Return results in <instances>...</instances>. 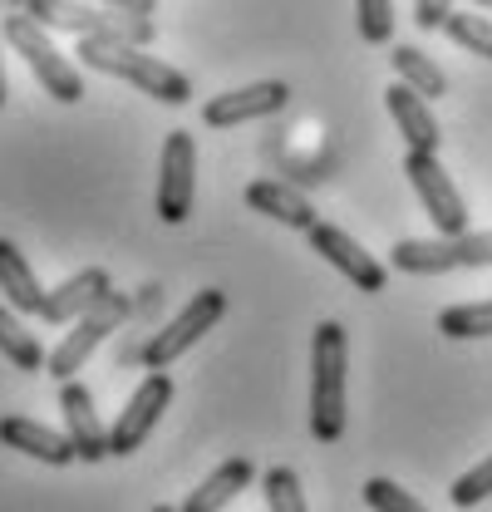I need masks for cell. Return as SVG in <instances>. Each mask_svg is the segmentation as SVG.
I'll return each mask as SVG.
<instances>
[{"label": "cell", "instance_id": "obj_1", "mask_svg": "<svg viewBox=\"0 0 492 512\" xmlns=\"http://www.w3.org/2000/svg\"><path fill=\"white\" fill-rule=\"evenodd\" d=\"M345 370H350L345 325L320 320L310 335V434L320 444H335L345 434Z\"/></svg>", "mask_w": 492, "mask_h": 512}, {"label": "cell", "instance_id": "obj_2", "mask_svg": "<svg viewBox=\"0 0 492 512\" xmlns=\"http://www.w3.org/2000/svg\"><path fill=\"white\" fill-rule=\"evenodd\" d=\"M79 60L89 69H104L123 84L143 89L158 104H187L192 99V79L173 64L143 55V45H123V40H99V35H79Z\"/></svg>", "mask_w": 492, "mask_h": 512}, {"label": "cell", "instance_id": "obj_3", "mask_svg": "<svg viewBox=\"0 0 492 512\" xmlns=\"http://www.w3.org/2000/svg\"><path fill=\"white\" fill-rule=\"evenodd\" d=\"M0 30H5V40L15 45V55L30 64V74L45 84V94H50V99H60V104H79V99H84V79H79V69L64 60L60 45L45 35V25H40L35 15L15 10Z\"/></svg>", "mask_w": 492, "mask_h": 512}, {"label": "cell", "instance_id": "obj_4", "mask_svg": "<svg viewBox=\"0 0 492 512\" xmlns=\"http://www.w3.org/2000/svg\"><path fill=\"white\" fill-rule=\"evenodd\" d=\"M394 271H409V276H443V271H478L492 266V232H458V237H438V242H399L389 252Z\"/></svg>", "mask_w": 492, "mask_h": 512}, {"label": "cell", "instance_id": "obj_5", "mask_svg": "<svg viewBox=\"0 0 492 512\" xmlns=\"http://www.w3.org/2000/svg\"><path fill=\"white\" fill-rule=\"evenodd\" d=\"M128 311H133V301L119 296V291H109L99 306H89L79 320H69V335H60V345H55V355H50V375L60 384L74 380V375L84 370V360L128 320Z\"/></svg>", "mask_w": 492, "mask_h": 512}, {"label": "cell", "instance_id": "obj_6", "mask_svg": "<svg viewBox=\"0 0 492 512\" xmlns=\"http://www.w3.org/2000/svg\"><path fill=\"white\" fill-rule=\"evenodd\" d=\"M222 316H227V296H222L217 286L197 291L183 311L143 345V365H148V370H168V365H173L178 355H187V350H192V345H197V340H202Z\"/></svg>", "mask_w": 492, "mask_h": 512}, {"label": "cell", "instance_id": "obj_7", "mask_svg": "<svg viewBox=\"0 0 492 512\" xmlns=\"http://www.w3.org/2000/svg\"><path fill=\"white\" fill-rule=\"evenodd\" d=\"M192 197H197V143L187 128H173L158 158V217L168 227H183L192 217Z\"/></svg>", "mask_w": 492, "mask_h": 512}, {"label": "cell", "instance_id": "obj_8", "mask_svg": "<svg viewBox=\"0 0 492 512\" xmlns=\"http://www.w3.org/2000/svg\"><path fill=\"white\" fill-rule=\"evenodd\" d=\"M404 173H409V183H414V192H419L429 222L438 227V237H458V232H468V202H463V192L453 188V178L443 173L438 153H414V148H409Z\"/></svg>", "mask_w": 492, "mask_h": 512}, {"label": "cell", "instance_id": "obj_9", "mask_svg": "<svg viewBox=\"0 0 492 512\" xmlns=\"http://www.w3.org/2000/svg\"><path fill=\"white\" fill-rule=\"evenodd\" d=\"M168 404H173V380H168L163 370H148V380L133 389V399L123 404V414L114 419V429H109V453H114V458L138 453L143 439L158 429V419H163Z\"/></svg>", "mask_w": 492, "mask_h": 512}, {"label": "cell", "instance_id": "obj_10", "mask_svg": "<svg viewBox=\"0 0 492 512\" xmlns=\"http://www.w3.org/2000/svg\"><path fill=\"white\" fill-rule=\"evenodd\" d=\"M291 104V84L286 79H256V84H242V89H227L217 99L202 104V124L207 128H237L251 124V119H271Z\"/></svg>", "mask_w": 492, "mask_h": 512}, {"label": "cell", "instance_id": "obj_11", "mask_svg": "<svg viewBox=\"0 0 492 512\" xmlns=\"http://www.w3.org/2000/svg\"><path fill=\"white\" fill-rule=\"evenodd\" d=\"M50 25L74 30V35H99V40H123V45H148L153 40V20L148 15H128V10H109V5H74V0H55Z\"/></svg>", "mask_w": 492, "mask_h": 512}, {"label": "cell", "instance_id": "obj_12", "mask_svg": "<svg viewBox=\"0 0 492 512\" xmlns=\"http://www.w3.org/2000/svg\"><path fill=\"white\" fill-rule=\"evenodd\" d=\"M306 237H310V247H315V256H325V261L350 281V286H360L365 296L384 291V281H389V276H384V266H379V261H374V256L350 237V232H340V227H330V222H315Z\"/></svg>", "mask_w": 492, "mask_h": 512}, {"label": "cell", "instance_id": "obj_13", "mask_svg": "<svg viewBox=\"0 0 492 512\" xmlns=\"http://www.w3.org/2000/svg\"><path fill=\"white\" fill-rule=\"evenodd\" d=\"M60 409H64V434H69V444H74V458H84V463L109 458V429L99 424L94 394H89L84 384H74V380L60 384Z\"/></svg>", "mask_w": 492, "mask_h": 512}, {"label": "cell", "instance_id": "obj_14", "mask_svg": "<svg viewBox=\"0 0 492 512\" xmlns=\"http://www.w3.org/2000/svg\"><path fill=\"white\" fill-rule=\"evenodd\" d=\"M0 444L15 448V453H25V458H35V463H50V468L74 463L69 434L45 429V424H35V419H25V414H5V419H0Z\"/></svg>", "mask_w": 492, "mask_h": 512}, {"label": "cell", "instance_id": "obj_15", "mask_svg": "<svg viewBox=\"0 0 492 512\" xmlns=\"http://www.w3.org/2000/svg\"><path fill=\"white\" fill-rule=\"evenodd\" d=\"M114 291V281H109V271L104 266H84V271H74L69 281H60L50 296H45V316L50 325H69V320H79L89 306H99L104 296Z\"/></svg>", "mask_w": 492, "mask_h": 512}, {"label": "cell", "instance_id": "obj_16", "mask_svg": "<svg viewBox=\"0 0 492 512\" xmlns=\"http://www.w3.org/2000/svg\"><path fill=\"white\" fill-rule=\"evenodd\" d=\"M384 104H389V119L399 124L404 133V143L414 148V153H438V119L429 114V99H419L409 84H389L384 89Z\"/></svg>", "mask_w": 492, "mask_h": 512}, {"label": "cell", "instance_id": "obj_17", "mask_svg": "<svg viewBox=\"0 0 492 512\" xmlns=\"http://www.w3.org/2000/svg\"><path fill=\"white\" fill-rule=\"evenodd\" d=\"M246 207H256L261 217H271L281 227H296V232H310L320 222L315 207H310V197H301V192L286 188V183H271V178H256L246 188Z\"/></svg>", "mask_w": 492, "mask_h": 512}, {"label": "cell", "instance_id": "obj_18", "mask_svg": "<svg viewBox=\"0 0 492 512\" xmlns=\"http://www.w3.org/2000/svg\"><path fill=\"white\" fill-rule=\"evenodd\" d=\"M251 458H227V463H217L192 493H187L183 512H222L237 493H246V483H251Z\"/></svg>", "mask_w": 492, "mask_h": 512}, {"label": "cell", "instance_id": "obj_19", "mask_svg": "<svg viewBox=\"0 0 492 512\" xmlns=\"http://www.w3.org/2000/svg\"><path fill=\"white\" fill-rule=\"evenodd\" d=\"M0 291L10 296V306L20 311V316H45V286L35 281V271H30V261L20 256L15 242H5L0 237Z\"/></svg>", "mask_w": 492, "mask_h": 512}, {"label": "cell", "instance_id": "obj_20", "mask_svg": "<svg viewBox=\"0 0 492 512\" xmlns=\"http://www.w3.org/2000/svg\"><path fill=\"white\" fill-rule=\"evenodd\" d=\"M389 64H394L399 84H409L419 99H443V94H448V74H443L419 45H394Z\"/></svg>", "mask_w": 492, "mask_h": 512}, {"label": "cell", "instance_id": "obj_21", "mask_svg": "<svg viewBox=\"0 0 492 512\" xmlns=\"http://www.w3.org/2000/svg\"><path fill=\"white\" fill-rule=\"evenodd\" d=\"M438 335L448 340H492V301H468L438 311Z\"/></svg>", "mask_w": 492, "mask_h": 512}, {"label": "cell", "instance_id": "obj_22", "mask_svg": "<svg viewBox=\"0 0 492 512\" xmlns=\"http://www.w3.org/2000/svg\"><path fill=\"white\" fill-rule=\"evenodd\" d=\"M0 355H5L10 365H20L25 375L45 365V350H40V340H35L25 325H20V316H15V311H5V306H0Z\"/></svg>", "mask_w": 492, "mask_h": 512}, {"label": "cell", "instance_id": "obj_23", "mask_svg": "<svg viewBox=\"0 0 492 512\" xmlns=\"http://www.w3.org/2000/svg\"><path fill=\"white\" fill-rule=\"evenodd\" d=\"M443 35H448L453 45L473 50L478 60H492V20H483V15H473V10H453V15L443 20Z\"/></svg>", "mask_w": 492, "mask_h": 512}, {"label": "cell", "instance_id": "obj_24", "mask_svg": "<svg viewBox=\"0 0 492 512\" xmlns=\"http://www.w3.org/2000/svg\"><path fill=\"white\" fill-rule=\"evenodd\" d=\"M261 493H266V508L271 512H310L296 468H271V473L261 478Z\"/></svg>", "mask_w": 492, "mask_h": 512}, {"label": "cell", "instance_id": "obj_25", "mask_svg": "<svg viewBox=\"0 0 492 512\" xmlns=\"http://www.w3.org/2000/svg\"><path fill=\"white\" fill-rule=\"evenodd\" d=\"M448 498H453V508H478L483 498H492V453L478 463V468H468L463 478H453Z\"/></svg>", "mask_w": 492, "mask_h": 512}, {"label": "cell", "instance_id": "obj_26", "mask_svg": "<svg viewBox=\"0 0 492 512\" xmlns=\"http://www.w3.org/2000/svg\"><path fill=\"white\" fill-rule=\"evenodd\" d=\"M365 503L374 512H429L414 493H404L394 478H369L365 483Z\"/></svg>", "mask_w": 492, "mask_h": 512}, {"label": "cell", "instance_id": "obj_27", "mask_svg": "<svg viewBox=\"0 0 492 512\" xmlns=\"http://www.w3.org/2000/svg\"><path fill=\"white\" fill-rule=\"evenodd\" d=\"M360 10V35L369 45H384L394 35V0H355Z\"/></svg>", "mask_w": 492, "mask_h": 512}, {"label": "cell", "instance_id": "obj_28", "mask_svg": "<svg viewBox=\"0 0 492 512\" xmlns=\"http://www.w3.org/2000/svg\"><path fill=\"white\" fill-rule=\"evenodd\" d=\"M448 15H453V0H414V25L419 30H443Z\"/></svg>", "mask_w": 492, "mask_h": 512}, {"label": "cell", "instance_id": "obj_29", "mask_svg": "<svg viewBox=\"0 0 492 512\" xmlns=\"http://www.w3.org/2000/svg\"><path fill=\"white\" fill-rule=\"evenodd\" d=\"M99 5H109V10H128V15H153V10H158V0H99Z\"/></svg>", "mask_w": 492, "mask_h": 512}, {"label": "cell", "instance_id": "obj_30", "mask_svg": "<svg viewBox=\"0 0 492 512\" xmlns=\"http://www.w3.org/2000/svg\"><path fill=\"white\" fill-rule=\"evenodd\" d=\"M0 109H5V64H0Z\"/></svg>", "mask_w": 492, "mask_h": 512}, {"label": "cell", "instance_id": "obj_31", "mask_svg": "<svg viewBox=\"0 0 492 512\" xmlns=\"http://www.w3.org/2000/svg\"><path fill=\"white\" fill-rule=\"evenodd\" d=\"M153 512H183V508H153Z\"/></svg>", "mask_w": 492, "mask_h": 512}, {"label": "cell", "instance_id": "obj_32", "mask_svg": "<svg viewBox=\"0 0 492 512\" xmlns=\"http://www.w3.org/2000/svg\"><path fill=\"white\" fill-rule=\"evenodd\" d=\"M473 5H492V0H473Z\"/></svg>", "mask_w": 492, "mask_h": 512}]
</instances>
